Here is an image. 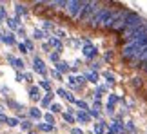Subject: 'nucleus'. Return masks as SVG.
Wrapping results in <instances>:
<instances>
[{
	"mask_svg": "<svg viewBox=\"0 0 147 134\" xmlns=\"http://www.w3.org/2000/svg\"><path fill=\"white\" fill-rule=\"evenodd\" d=\"M71 134H82V129H73Z\"/></svg>",
	"mask_w": 147,
	"mask_h": 134,
	"instance_id": "obj_32",
	"label": "nucleus"
},
{
	"mask_svg": "<svg viewBox=\"0 0 147 134\" xmlns=\"http://www.w3.org/2000/svg\"><path fill=\"white\" fill-rule=\"evenodd\" d=\"M58 94H60V96H64V98H65V91H64V89H58Z\"/></svg>",
	"mask_w": 147,
	"mask_h": 134,
	"instance_id": "obj_36",
	"label": "nucleus"
},
{
	"mask_svg": "<svg viewBox=\"0 0 147 134\" xmlns=\"http://www.w3.org/2000/svg\"><path fill=\"white\" fill-rule=\"evenodd\" d=\"M29 98L31 100H38V98H40V91H38V87H31L29 89Z\"/></svg>",
	"mask_w": 147,
	"mask_h": 134,
	"instance_id": "obj_9",
	"label": "nucleus"
},
{
	"mask_svg": "<svg viewBox=\"0 0 147 134\" xmlns=\"http://www.w3.org/2000/svg\"><path fill=\"white\" fill-rule=\"evenodd\" d=\"M7 24H9L11 27H18V18H9Z\"/></svg>",
	"mask_w": 147,
	"mask_h": 134,
	"instance_id": "obj_16",
	"label": "nucleus"
},
{
	"mask_svg": "<svg viewBox=\"0 0 147 134\" xmlns=\"http://www.w3.org/2000/svg\"><path fill=\"white\" fill-rule=\"evenodd\" d=\"M111 129H113V132H120V131H123V127H122L120 123H113Z\"/></svg>",
	"mask_w": 147,
	"mask_h": 134,
	"instance_id": "obj_15",
	"label": "nucleus"
},
{
	"mask_svg": "<svg viewBox=\"0 0 147 134\" xmlns=\"http://www.w3.org/2000/svg\"><path fill=\"white\" fill-rule=\"evenodd\" d=\"M18 49H20L22 53H27V51H26V46H24V44H20V46H18Z\"/></svg>",
	"mask_w": 147,
	"mask_h": 134,
	"instance_id": "obj_34",
	"label": "nucleus"
},
{
	"mask_svg": "<svg viewBox=\"0 0 147 134\" xmlns=\"http://www.w3.org/2000/svg\"><path fill=\"white\" fill-rule=\"evenodd\" d=\"M33 64H35V71H36V72H40V74H46V67H44V62H42L40 58H36V56H35Z\"/></svg>",
	"mask_w": 147,
	"mask_h": 134,
	"instance_id": "obj_6",
	"label": "nucleus"
},
{
	"mask_svg": "<svg viewBox=\"0 0 147 134\" xmlns=\"http://www.w3.org/2000/svg\"><path fill=\"white\" fill-rule=\"evenodd\" d=\"M51 60H58V53H53V54H51Z\"/></svg>",
	"mask_w": 147,
	"mask_h": 134,
	"instance_id": "obj_35",
	"label": "nucleus"
},
{
	"mask_svg": "<svg viewBox=\"0 0 147 134\" xmlns=\"http://www.w3.org/2000/svg\"><path fill=\"white\" fill-rule=\"evenodd\" d=\"M7 125H9V127H16V125H18V120H16V118H9Z\"/></svg>",
	"mask_w": 147,
	"mask_h": 134,
	"instance_id": "obj_17",
	"label": "nucleus"
},
{
	"mask_svg": "<svg viewBox=\"0 0 147 134\" xmlns=\"http://www.w3.org/2000/svg\"><path fill=\"white\" fill-rule=\"evenodd\" d=\"M78 120L87 121V120H89V114H87V113H84V111H80V113H78Z\"/></svg>",
	"mask_w": 147,
	"mask_h": 134,
	"instance_id": "obj_13",
	"label": "nucleus"
},
{
	"mask_svg": "<svg viewBox=\"0 0 147 134\" xmlns=\"http://www.w3.org/2000/svg\"><path fill=\"white\" fill-rule=\"evenodd\" d=\"M46 120H47V123H49V125H53V123H55V120H53V116H51V114H46Z\"/></svg>",
	"mask_w": 147,
	"mask_h": 134,
	"instance_id": "obj_23",
	"label": "nucleus"
},
{
	"mask_svg": "<svg viewBox=\"0 0 147 134\" xmlns=\"http://www.w3.org/2000/svg\"><path fill=\"white\" fill-rule=\"evenodd\" d=\"M94 132H96V134H102V132H104V125L98 123L96 127H94Z\"/></svg>",
	"mask_w": 147,
	"mask_h": 134,
	"instance_id": "obj_19",
	"label": "nucleus"
},
{
	"mask_svg": "<svg viewBox=\"0 0 147 134\" xmlns=\"http://www.w3.org/2000/svg\"><path fill=\"white\" fill-rule=\"evenodd\" d=\"M26 5H22V4H18V5H16V13H18V15H24L26 13Z\"/></svg>",
	"mask_w": 147,
	"mask_h": 134,
	"instance_id": "obj_14",
	"label": "nucleus"
},
{
	"mask_svg": "<svg viewBox=\"0 0 147 134\" xmlns=\"http://www.w3.org/2000/svg\"><path fill=\"white\" fill-rule=\"evenodd\" d=\"M4 16H5V9H4V7H0V20H2Z\"/></svg>",
	"mask_w": 147,
	"mask_h": 134,
	"instance_id": "obj_31",
	"label": "nucleus"
},
{
	"mask_svg": "<svg viewBox=\"0 0 147 134\" xmlns=\"http://www.w3.org/2000/svg\"><path fill=\"white\" fill-rule=\"evenodd\" d=\"M31 116H33V118H40V111H38V109H31Z\"/></svg>",
	"mask_w": 147,
	"mask_h": 134,
	"instance_id": "obj_18",
	"label": "nucleus"
},
{
	"mask_svg": "<svg viewBox=\"0 0 147 134\" xmlns=\"http://www.w3.org/2000/svg\"><path fill=\"white\" fill-rule=\"evenodd\" d=\"M133 83H134V87H140L142 85V80L140 78H133Z\"/></svg>",
	"mask_w": 147,
	"mask_h": 134,
	"instance_id": "obj_22",
	"label": "nucleus"
},
{
	"mask_svg": "<svg viewBox=\"0 0 147 134\" xmlns=\"http://www.w3.org/2000/svg\"><path fill=\"white\" fill-rule=\"evenodd\" d=\"M87 5H89V2H82L80 9H78V13H76V16H75V18H73V20H75V22H82V20H84V16H86Z\"/></svg>",
	"mask_w": 147,
	"mask_h": 134,
	"instance_id": "obj_5",
	"label": "nucleus"
},
{
	"mask_svg": "<svg viewBox=\"0 0 147 134\" xmlns=\"http://www.w3.org/2000/svg\"><path fill=\"white\" fill-rule=\"evenodd\" d=\"M26 47H27V49H33V44H31L29 40H27V42H26Z\"/></svg>",
	"mask_w": 147,
	"mask_h": 134,
	"instance_id": "obj_37",
	"label": "nucleus"
},
{
	"mask_svg": "<svg viewBox=\"0 0 147 134\" xmlns=\"http://www.w3.org/2000/svg\"><path fill=\"white\" fill-rule=\"evenodd\" d=\"M123 11H125L123 7H122V9H111V13L107 15V18L104 20V24H102V27H104V29H113V25L116 24V20L122 16V13H123Z\"/></svg>",
	"mask_w": 147,
	"mask_h": 134,
	"instance_id": "obj_2",
	"label": "nucleus"
},
{
	"mask_svg": "<svg viewBox=\"0 0 147 134\" xmlns=\"http://www.w3.org/2000/svg\"><path fill=\"white\" fill-rule=\"evenodd\" d=\"M105 78H107L109 82H115V78H113V74H111V72H105Z\"/></svg>",
	"mask_w": 147,
	"mask_h": 134,
	"instance_id": "obj_28",
	"label": "nucleus"
},
{
	"mask_svg": "<svg viewBox=\"0 0 147 134\" xmlns=\"http://www.w3.org/2000/svg\"><path fill=\"white\" fill-rule=\"evenodd\" d=\"M111 13L109 7H104V5H100V7L96 9V13L93 15L91 22H89V27L91 29H96V27H102V24H104V20L107 18V15Z\"/></svg>",
	"mask_w": 147,
	"mask_h": 134,
	"instance_id": "obj_1",
	"label": "nucleus"
},
{
	"mask_svg": "<svg viewBox=\"0 0 147 134\" xmlns=\"http://www.w3.org/2000/svg\"><path fill=\"white\" fill-rule=\"evenodd\" d=\"M49 44H51V46H55L56 49H58V51L62 49V44H60L58 40H56V38H51V40H49Z\"/></svg>",
	"mask_w": 147,
	"mask_h": 134,
	"instance_id": "obj_12",
	"label": "nucleus"
},
{
	"mask_svg": "<svg viewBox=\"0 0 147 134\" xmlns=\"http://www.w3.org/2000/svg\"><path fill=\"white\" fill-rule=\"evenodd\" d=\"M0 36H2V42H5V44H15V38H13V35L11 33H0Z\"/></svg>",
	"mask_w": 147,
	"mask_h": 134,
	"instance_id": "obj_8",
	"label": "nucleus"
},
{
	"mask_svg": "<svg viewBox=\"0 0 147 134\" xmlns=\"http://www.w3.org/2000/svg\"><path fill=\"white\" fill-rule=\"evenodd\" d=\"M67 69H69V67H67L65 64H58V71H62V72H67Z\"/></svg>",
	"mask_w": 147,
	"mask_h": 134,
	"instance_id": "obj_20",
	"label": "nucleus"
},
{
	"mask_svg": "<svg viewBox=\"0 0 147 134\" xmlns=\"http://www.w3.org/2000/svg\"><path fill=\"white\" fill-rule=\"evenodd\" d=\"M38 129H40V131H53V125H49V123H40V125H38Z\"/></svg>",
	"mask_w": 147,
	"mask_h": 134,
	"instance_id": "obj_11",
	"label": "nucleus"
},
{
	"mask_svg": "<svg viewBox=\"0 0 147 134\" xmlns=\"http://www.w3.org/2000/svg\"><path fill=\"white\" fill-rule=\"evenodd\" d=\"M142 69H144V71H145V72H147V62H145V64H144V65H142Z\"/></svg>",
	"mask_w": 147,
	"mask_h": 134,
	"instance_id": "obj_38",
	"label": "nucleus"
},
{
	"mask_svg": "<svg viewBox=\"0 0 147 134\" xmlns=\"http://www.w3.org/2000/svg\"><path fill=\"white\" fill-rule=\"evenodd\" d=\"M76 103H78V107H80V109H87V103L86 102H80V100H78Z\"/></svg>",
	"mask_w": 147,
	"mask_h": 134,
	"instance_id": "obj_26",
	"label": "nucleus"
},
{
	"mask_svg": "<svg viewBox=\"0 0 147 134\" xmlns=\"http://www.w3.org/2000/svg\"><path fill=\"white\" fill-rule=\"evenodd\" d=\"M84 54H86L87 58H93V56H96V47L91 46V44H87L86 47H84Z\"/></svg>",
	"mask_w": 147,
	"mask_h": 134,
	"instance_id": "obj_7",
	"label": "nucleus"
},
{
	"mask_svg": "<svg viewBox=\"0 0 147 134\" xmlns=\"http://www.w3.org/2000/svg\"><path fill=\"white\" fill-rule=\"evenodd\" d=\"M42 36H44L42 31H36V29H35V38H42Z\"/></svg>",
	"mask_w": 147,
	"mask_h": 134,
	"instance_id": "obj_29",
	"label": "nucleus"
},
{
	"mask_svg": "<svg viewBox=\"0 0 147 134\" xmlns=\"http://www.w3.org/2000/svg\"><path fill=\"white\" fill-rule=\"evenodd\" d=\"M86 78H87L89 82H93V83L98 82V74H96V72H89V74H86Z\"/></svg>",
	"mask_w": 147,
	"mask_h": 134,
	"instance_id": "obj_10",
	"label": "nucleus"
},
{
	"mask_svg": "<svg viewBox=\"0 0 147 134\" xmlns=\"http://www.w3.org/2000/svg\"><path fill=\"white\" fill-rule=\"evenodd\" d=\"M0 121H9V120H7V116H5V114H0Z\"/></svg>",
	"mask_w": 147,
	"mask_h": 134,
	"instance_id": "obj_33",
	"label": "nucleus"
},
{
	"mask_svg": "<svg viewBox=\"0 0 147 134\" xmlns=\"http://www.w3.org/2000/svg\"><path fill=\"white\" fill-rule=\"evenodd\" d=\"M22 129H24V131H29V129H31V123H29V121H26V123H22Z\"/></svg>",
	"mask_w": 147,
	"mask_h": 134,
	"instance_id": "obj_25",
	"label": "nucleus"
},
{
	"mask_svg": "<svg viewBox=\"0 0 147 134\" xmlns=\"http://www.w3.org/2000/svg\"><path fill=\"white\" fill-rule=\"evenodd\" d=\"M51 109H53V113H60V111H62V107H60V105H53Z\"/></svg>",
	"mask_w": 147,
	"mask_h": 134,
	"instance_id": "obj_27",
	"label": "nucleus"
},
{
	"mask_svg": "<svg viewBox=\"0 0 147 134\" xmlns=\"http://www.w3.org/2000/svg\"><path fill=\"white\" fill-rule=\"evenodd\" d=\"M64 120H65V121H69V123H73V120H75V118H73L71 114H64Z\"/></svg>",
	"mask_w": 147,
	"mask_h": 134,
	"instance_id": "obj_24",
	"label": "nucleus"
},
{
	"mask_svg": "<svg viewBox=\"0 0 147 134\" xmlns=\"http://www.w3.org/2000/svg\"><path fill=\"white\" fill-rule=\"evenodd\" d=\"M40 85H42L44 89H49V91H51V85H49V82H47V80H42V82H40Z\"/></svg>",
	"mask_w": 147,
	"mask_h": 134,
	"instance_id": "obj_21",
	"label": "nucleus"
},
{
	"mask_svg": "<svg viewBox=\"0 0 147 134\" xmlns=\"http://www.w3.org/2000/svg\"><path fill=\"white\" fill-rule=\"evenodd\" d=\"M100 7V4L98 2H89V5H87V11H86V16H84V20H82V24H86V25H89V22H91V18H93V15L96 13V9Z\"/></svg>",
	"mask_w": 147,
	"mask_h": 134,
	"instance_id": "obj_4",
	"label": "nucleus"
},
{
	"mask_svg": "<svg viewBox=\"0 0 147 134\" xmlns=\"http://www.w3.org/2000/svg\"><path fill=\"white\" fill-rule=\"evenodd\" d=\"M80 5H82L80 0H67V4H65V13L75 18L76 13H78V9H80Z\"/></svg>",
	"mask_w": 147,
	"mask_h": 134,
	"instance_id": "obj_3",
	"label": "nucleus"
},
{
	"mask_svg": "<svg viewBox=\"0 0 147 134\" xmlns=\"http://www.w3.org/2000/svg\"><path fill=\"white\" fill-rule=\"evenodd\" d=\"M65 98L69 100V102H75V98H73V94H69V92H65Z\"/></svg>",
	"mask_w": 147,
	"mask_h": 134,
	"instance_id": "obj_30",
	"label": "nucleus"
}]
</instances>
